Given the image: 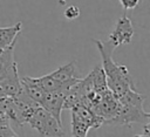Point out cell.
I'll return each mask as SVG.
<instances>
[{
	"mask_svg": "<svg viewBox=\"0 0 150 137\" xmlns=\"http://www.w3.org/2000/svg\"><path fill=\"white\" fill-rule=\"evenodd\" d=\"M102 57V69L105 75L107 87L115 97L125 94L129 90H136L134 81L125 66L117 64L112 60V52L115 48L108 41L94 40Z\"/></svg>",
	"mask_w": 150,
	"mask_h": 137,
	"instance_id": "cell-1",
	"label": "cell"
},
{
	"mask_svg": "<svg viewBox=\"0 0 150 137\" xmlns=\"http://www.w3.org/2000/svg\"><path fill=\"white\" fill-rule=\"evenodd\" d=\"M69 110L71 111L73 137H88L89 129H97L103 124V119L84 105L77 104Z\"/></svg>",
	"mask_w": 150,
	"mask_h": 137,
	"instance_id": "cell-2",
	"label": "cell"
},
{
	"mask_svg": "<svg viewBox=\"0 0 150 137\" xmlns=\"http://www.w3.org/2000/svg\"><path fill=\"white\" fill-rule=\"evenodd\" d=\"M27 124L43 137H64L62 124H60L52 114L40 105L32 112Z\"/></svg>",
	"mask_w": 150,
	"mask_h": 137,
	"instance_id": "cell-3",
	"label": "cell"
},
{
	"mask_svg": "<svg viewBox=\"0 0 150 137\" xmlns=\"http://www.w3.org/2000/svg\"><path fill=\"white\" fill-rule=\"evenodd\" d=\"M132 35H134V27H132L131 20L127 15H123L117 20L114 30L109 35L108 42L114 48H117L121 44L130 43Z\"/></svg>",
	"mask_w": 150,
	"mask_h": 137,
	"instance_id": "cell-4",
	"label": "cell"
},
{
	"mask_svg": "<svg viewBox=\"0 0 150 137\" xmlns=\"http://www.w3.org/2000/svg\"><path fill=\"white\" fill-rule=\"evenodd\" d=\"M68 93H61V91H54V93H46L43 100L39 104L41 108L47 110L49 114L54 116V118L62 124L61 121V112L63 110V103L66 100Z\"/></svg>",
	"mask_w": 150,
	"mask_h": 137,
	"instance_id": "cell-5",
	"label": "cell"
},
{
	"mask_svg": "<svg viewBox=\"0 0 150 137\" xmlns=\"http://www.w3.org/2000/svg\"><path fill=\"white\" fill-rule=\"evenodd\" d=\"M56 82H59L62 87L70 89L75 83L80 81V77L76 73V63L75 61H71L67 64H63L59 67L56 70L52 71L49 74Z\"/></svg>",
	"mask_w": 150,
	"mask_h": 137,
	"instance_id": "cell-6",
	"label": "cell"
},
{
	"mask_svg": "<svg viewBox=\"0 0 150 137\" xmlns=\"http://www.w3.org/2000/svg\"><path fill=\"white\" fill-rule=\"evenodd\" d=\"M21 27L22 22H16L13 26L0 28V54L16 42V37L21 32Z\"/></svg>",
	"mask_w": 150,
	"mask_h": 137,
	"instance_id": "cell-7",
	"label": "cell"
},
{
	"mask_svg": "<svg viewBox=\"0 0 150 137\" xmlns=\"http://www.w3.org/2000/svg\"><path fill=\"white\" fill-rule=\"evenodd\" d=\"M64 16L68 20H74L80 16V8L77 6H69L64 11Z\"/></svg>",
	"mask_w": 150,
	"mask_h": 137,
	"instance_id": "cell-8",
	"label": "cell"
},
{
	"mask_svg": "<svg viewBox=\"0 0 150 137\" xmlns=\"http://www.w3.org/2000/svg\"><path fill=\"white\" fill-rule=\"evenodd\" d=\"M120 1H121V5L124 11L132 9L139 4V0H120Z\"/></svg>",
	"mask_w": 150,
	"mask_h": 137,
	"instance_id": "cell-9",
	"label": "cell"
},
{
	"mask_svg": "<svg viewBox=\"0 0 150 137\" xmlns=\"http://www.w3.org/2000/svg\"><path fill=\"white\" fill-rule=\"evenodd\" d=\"M149 126H150V123H145L144 125V132L141 133V135H135L134 137H150V132H149Z\"/></svg>",
	"mask_w": 150,
	"mask_h": 137,
	"instance_id": "cell-10",
	"label": "cell"
}]
</instances>
